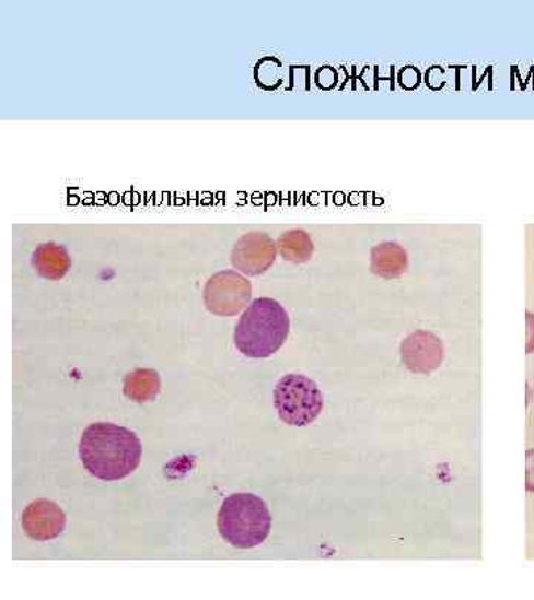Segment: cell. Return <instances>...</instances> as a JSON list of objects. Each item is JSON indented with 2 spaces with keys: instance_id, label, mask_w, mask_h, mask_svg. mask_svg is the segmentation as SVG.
Wrapping results in <instances>:
<instances>
[{
  "instance_id": "cell-4",
  "label": "cell",
  "mask_w": 534,
  "mask_h": 600,
  "mask_svg": "<svg viewBox=\"0 0 534 600\" xmlns=\"http://www.w3.org/2000/svg\"><path fill=\"white\" fill-rule=\"evenodd\" d=\"M275 408L283 423L295 427L309 426L323 412V391L311 378L288 374L275 387Z\"/></svg>"
},
{
  "instance_id": "cell-5",
  "label": "cell",
  "mask_w": 534,
  "mask_h": 600,
  "mask_svg": "<svg viewBox=\"0 0 534 600\" xmlns=\"http://www.w3.org/2000/svg\"><path fill=\"white\" fill-rule=\"evenodd\" d=\"M253 286L247 278L235 270H221L212 274L204 286L207 310L221 318H233L247 308Z\"/></svg>"
},
{
  "instance_id": "cell-2",
  "label": "cell",
  "mask_w": 534,
  "mask_h": 600,
  "mask_svg": "<svg viewBox=\"0 0 534 600\" xmlns=\"http://www.w3.org/2000/svg\"><path fill=\"white\" fill-rule=\"evenodd\" d=\"M290 333V316L274 298L254 299L233 332L236 349L252 360H266L286 344Z\"/></svg>"
},
{
  "instance_id": "cell-11",
  "label": "cell",
  "mask_w": 534,
  "mask_h": 600,
  "mask_svg": "<svg viewBox=\"0 0 534 600\" xmlns=\"http://www.w3.org/2000/svg\"><path fill=\"white\" fill-rule=\"evenodd\" d=\"M161 377L153 369H136L124 378V395L137 403L152 402L161 391Z\"/></svg>"
},
{
  "instance_id": "cell-8",
  "label": "cell",
  "mask_w": 534,
  "mask_h": 600,
  "mask_svg": "<svg viewBox=\"0 0 534 600\" xmlns=\"http://www.w3.org/2000/svg\"><path fill=\"white\" fill-rule=\"evenodd\" d=\"M24 532L36 541L56 540L66 528V515L60 506L49 499H36L23 511Z\"/></svg>"
},
{
  "instance_id": "cell-12",
  "label": "cell",
  "mask_w": 534,
  "mask_h": 600,
  "mask_svg": "<svg viewBox=\"0 0 534 600\" xmlns=\"http://www.w3.org/2000/svg\"><path fill=\"white\" fill-rule=\"evenodd\" d=\"M277 248L283 260L294 262V264L307 262L315 251L312 237L300 228L282 233L277 240Z\"/></svg>"
},
{
  "instance_id": "cell-13",
  "label": "cell",
  "mask_w": 534,
  "mask_h": 600,
  "mask_svg": "<svg viewBox=\"0 0 534 600\" xmlns=\"http://www.w3.org/2000/svg\"><path fill=\"white\" fill-rule=\"evenodd\" d=\"M525 486L529 493H534V449L525 454Z\"/></svg>"
},
{
  "instance_id": "cell-14",
  "label": "cell",
  "mask_w": 534,
  "mask_h": 600,
  "mask_svg": "<svg viewBox=\"0 0 534 600\" xmlns=\"http://www.w3.org/2000/svg\"><path fill=\"white\" fill-rule=\"evenodd\" d=\"M534 352V315L527 311V353Z\"/></svg>"
},
{
  "instance_id": "cell-1",
  "label": "cell",
  "mask_w": 534,
  "mask_h": 600,
  "mask_svg": "<svg viewBox=\"0 0 534 600\" xmlns=\"http://www.w3.org/2000/svg\"><path fill=\"white\" fill-rule=\"evenodd\" d=\"M143 447L136 433L112 423L91 424L82 433L79 457L100 481H120L136 472Z\"/></svg>"
},
{
  "instance_id": "cell-6",
  "label": "cell",
  "mask_w": 534,
  "mask_h": 600,
  "mask_svg": "<svg viewBox=\"0 0 534 600\" xmlns=\"http://www.w3.org/2000/svg\"><path fill=\"white\" fill-rule=\"evenodd\" d=\"M277 256L278 248L272 237L262 232H249L237 239L231 261L237 272L258 277L274 266Z\"/></svg>"
},
{
  "instance_id": "cell-9",
  "label": "cell",
  "mask_w": 534,
  "mask_h": 600,
  "mask_svg": "<svg viewBox=\"0 0 534 600\" xmlns=\"http://www.w3.org/2000/svg\"><path fill=\"white\" fill-rule=\"evenodd\" d=\"M32 266L40 278L60 281L72 267V258L61 245L47 242V244H40L33 252Z\"/></svg>"
},
{
  "instance_id": "cell-3",
  "label": "cell",
  "mask_w": 534,
  "mask_h": 600,
  "mask_svg": "<svg viewBox=\"0 0 534 600\" xmlns=\"http://www.w3.org/2000/svg\"><path fill=\"white\" fill-rule=\"evenodd\" d=\"M217 527L220 536L233 548L253 549L269 537L272 516L257 495L233 494L221 504Z\"/></svg>"
},
{
  "instance_id": "cell-10",
  "label": "cell",
  "mask_w": 534,
  "mask_h": 600,
  "mask_svg": "<svg viewBox=\"0 0 534 600\" xmlns=\"http://www.w3.org/2000/svg\"><path fill=\"white\" fill-rule=\"evenodd\" d=\"M408 266L407 251L396 242H383L371 249V272L385 279L399 278Z\"/></svg>"
},
{
  "instance_id": "cell-7",
  "label": "cell",
  "mask_w": 534,
  "mask_h": 600,
  "mask_svg": "<svg viewBox=\"0 0 534 600\" xmlns=\"http://www.w3.org/2000/svg\"><path fill=\"white\" fill-rule=\"evenodd\" d=\"M400 360L411 373L431 374L444 361V348L436 333L416 331L400 344Z\"/></svg>"
}]
</instances>
